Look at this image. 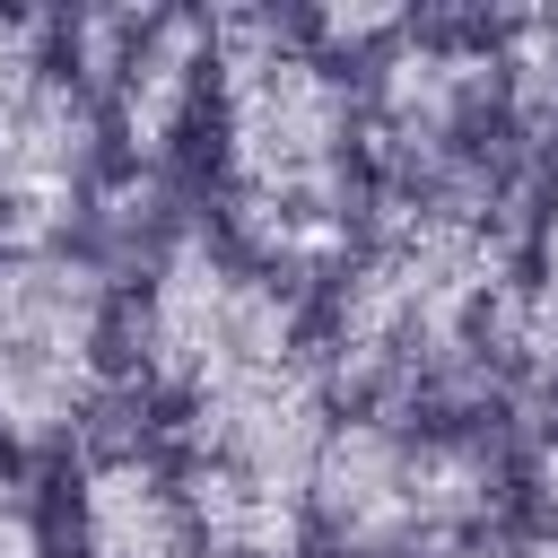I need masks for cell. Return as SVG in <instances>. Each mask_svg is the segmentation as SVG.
Segmentation results:
<instances>
[{
  "label": "cell",
  "instance_id": "6da1fadb",
  "mask_svg": "<svg viewBox=\"0 0 558 558\" xmlns=\"http://www.w3.org/2000/svg\"><path fill=\"white\" fill-rule=\"evenodd\" d=\"M209 148H218V227L270 279H323L357 253L366 201V113L357 78L288 17L209 26Z\"/></svg>",
  "mask_w": 558,
  "mask_h": 558
},
{
  "label": "cell",
  "instance_id": "7a4b0ae2",
  "mask_svg": "<svg viewBox=\"0 0 558 558\" xmlns=\"http://www.w3.org/2000/svg\"><path fill=\"white\" fill-rule=\"evenodd\" d=\"M514 305V244L497 209L471 201H392L340 270L331 375L366 410H427L436 392L497 375V331Z\"/></svg>",
  "mask_w": 558,
  "mask_h": 558
},
{
  "label": "cell",
  "instance_id": "3957f363",
  "mask_svg": "<svg viewBox=\"0 0 558 558\" xmlns=\"http://www.w3.org/2000/svg\"><path fill=\"white\" fill-rule=\"evenodd\" d=\"M497 514H506V453L480 427L427 410L331 418L305 497V532L331 558H462L497 541Z\"/></svg>",
  "mask_w": 558,
  "mask_h": 558
},
{
  "label": "cell",
  "instance_id": "277c9868",
  "mask_svg": "<svg viewBox=\"0 0 558 558\" xmlns=\"http://www.w3.org/2000/svg\"><path fill=\"white\" fill-rule=\"evenodd\" d=\"M131 357L148 375V392L183 418L288 357H314L305 340V314H296V288L270 279L227 227L209 218H183L157 235L148 270H140V296H131Z\"/></svg>",
  "mask_w": 558,
  "mask_h": 558
},
{
  "label": "cell",
  "instance_id": "5b68a950",
  "mask_svg": "<svg viewBox=\"0 0 558 558\" xmlns=\"http://www.w3.org/2000/svg\"><path fill=\"white\" fill-rule=\"evenodd\" d=\"M113 392V279L96 253H0V453H52Z\"/></svg>",
  "mask_w": 558,
  "mask_h": 558
},
{
  "label": "cell",
  "instance_id": "8992f818",
  "mask_svg": "<svg viewBox=\"0 0 558 558\" xmlns=\"http://www.w3.org/2000/svg\"><path fill=\"white\" fill-rule=\"evenodd\" d=\"M105 157V105L44 17H0V253L61 244Z\"/></svg>",
  "mask_w": 558,
  "mask_h": 558
},
{
  "label": "cell",
  "instance_id": "52a82bcc",
  "mask_svg": "<svg viewBox=\"0 0 558 558\" xmlns=\"http://www.w3.org/2000/svg\"><path fill=\"white\" fill-rule=\"evenodd\" d=\"M78 549L87 558H209L192 488L148 445H105L78 471Z\"/></svg>",
  "mask_w": 558,
  "mask_h": 558
},
{
  "label": "cell",
  "instance_id": "ba28073f",
  "mask_svg": "<svg viewBox=\"0 0 558 558\" xmlns=\"http://www.w3.org/2000/svg\"><path fill=\"white\" fill-rule=\"evenodd\" d=\"M105 96H113L122 148H131L140 166H157V157L183 140V122L209 105V26H201V17H148V26L131 35L122 70L105 78Z\"/></svg>",
  "mask_w": 558,
  "mask_h": 558
},
{
  "label": "cell",
  "instance_id": "9c48e42d",
  "mask_svg": "<svg viewBox=\"0 0 558 558\" xmlns=\"http://www.w3.org/2000/svg\"><path fill=\"white\" fill-rule=\"evenodd\" d=\"M0 558H44V506L0 453Z\"/></svg>",
  "mask_w": 558,
  "mask_h": 558
},
{
  "label": "cell",
  "instance_id": "30bf717a",
  "mask_svg": "<svg viewBox=\"0 0 558 558\" xmlns=\"http://www.w3.org/2000/svg\"><path fill=\"white\" fill-rule=\"evenodd\" d=\"M541 488H549V506H558V436H549V453H541Z\"/></svg>",
  "mask_w": 558,
  "mask_h": 558
}]
</instances>
